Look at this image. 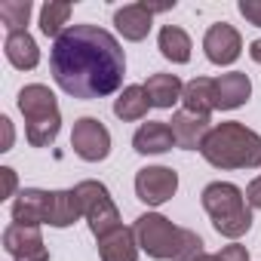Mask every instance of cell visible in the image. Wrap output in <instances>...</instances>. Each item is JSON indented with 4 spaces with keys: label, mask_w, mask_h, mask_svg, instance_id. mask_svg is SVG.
<instances>
[{
    "label": "cell",
    "mask_w": 261,
    "mask_h": 261,
    "mask_svg": "<svg viewBox=\"0 0 261 261\" xmlns=\"http://www.w3.org/2000/svg\"><path fill=\"white\" fill-rule=\"evenodd\" d=\"M56 86L80 101L105 98L123 86L126 53L120 40L98 25H71L49 49Z\"/></svg>",
    "instance_id": "cell-1"
},
{
    "label": "cell",
    "mask_w": 261,
    "mask_h": 261,
    "mask_svg": "<svg viewBox=\"0 0 261 261\" xmlns=\"http://www.w3.org/2000/svg\"><path fill=\"white\" fill-rule=\"evenodd\" d=\"M200 154L215 169H261V136L237 120H224L209 129Z\"/></svg>",
    "instance_id": "cell-2"
},
{
    "label": "cell",
    "mask_w": 261,
    "mask_h": 261,
    "mask_svg": "<svg viewBox=\"0 0 261 261\" xmlns=\"http://www.w3.org/2000/svg\"><path fill=\"white\" fill-rule=\"evenodd\" d=\"M22 117H25V139L31 148H49L62 133V111L56 101V92L43 83H28L19 89L16 98Z\"/></svg>",
    "instance_id": "cell-3"
},
{
    "label": "cell",
    "mask_w": 261,
    "mask_h": 261,
    "mask_svg": "<svg viewBox=\"0 0 261 261\" xmlns=\"http://www.w3.org/2000/svg\"><path fill=\"white\" fill-rule=\"evenodd\" d=\"M200 203L206 209V215L212 218V227L227 237V240H240L249 233L252 227V206L246 203V191H240L230 181H212L203 188Z\"/></svg>",
    "instance_id": "cell-4"
},
{
    "label": "cell",
    "mask_w": 261,
    "mask_h": 261,
    "mask_svg": "<svg viewBox=\"0 0 261 261\" xmlns=\"http://www.w3.org/2000/svg\"><path fill=\"white\" fill-rule=\"evenodd\" d=\"M185 233H188V227H175L160 212H145L136 218L139 249L154 261H175L185 246Z\"/></svg>",
    "instance_id": "cell-5"
},
{
    "label": "cell",
    "mask_w": 261,
    "mask_h": 261,
    "mask_svg": "<svg viewBox=\"0 0 261 261\" xmlns=\"http://www.w3.org/2000/svg\"><path fill=\"white\" fill-rule=\"evenodd\" d=\"M74 191H77V197H80L83 218H86V224H89V230H92L95 240H101L105 233H111V230L120 227V209H117L111 191H108L101 181L86 178V181L74 185Z\"/></svg>",
    "instance_id": "cell-6"
},
{
    "label": "cell",
    "mask_w": 261,
    "mask_h": 261,
    "mask_svg": "<svg viewBox=\"0 0 261 261\" xmlns=\"http://www.w3.org/2000/svg\"><path fill=\"white\" fill-rule=\"evenodd\" d=\"M71 148L80 160L86 163H101L108 160L111 154V133L108 126L95 117H80L74 120V129H71Z\"/></svg>",
    "instance_id": "cell-7"
},
{
    "label": "cell",
    "mask_w": 261,
    "mask_h": 261,
    "mask_svg": "<svg viewBox=\"0 0 261 261\" xmlns=\"http://www.w3.org/2000/svg\"><path fill=\"white\" fill-rule=\"evenodd\" d=\"M178 191V172L169 166H145L136 172V197L145 206H163Z\"/></svg>",
    "instance_id": "cell-8"
},
{
    "label": "cell",
    "mask_w": 261,
    "mask_h": 261,
    "mask_svg": "<svg viewBox=\"0 0 261 261\" xmlns=\"http://www.w3.org/2000/svg\"><path fill=\"white\" fill-rule=\"evenodd\" d=\"M203 53H206V59H209L212 65L227 68V65H233V62L243 56V37H240V31H237L233 25L215 22V25H209L206 34H203Z\"/></svg>",
    "instance_id": "cell-9"
},
{
    "label": "cell",
    "mask_w": 261,
    "mask_h": 261,
    "mask_svg": "<svg viewBox=\"0 0 261 261\" xmlns=\"http://www.w3.org/2000/svg\"><path fill=\"white\" fill-rule=\"evenodd\" d=\"M4 249L13 255V261H49L43 233L40 227H31V224H10L4 230Z\"/></svg>",
    "instance_id": "cell-10"
},
{
    "label": "cell",
    "mask_w": 261,
    "mask_h": 261,
    "mask_svg": "<svg viewBox=\"0 0 261 261\" xmlns=\"http://www.w3.org/2000/svg\"><path fill=\"white\" fill-rule=\"evenodd\" d=\"M49 203H53V191H43V188L19 191V197L10 206L13 224H31V227L49 224Z\"/></svg>",
    "instance_id": "cell-11"
},
{
    "label": "cell",
    "mask_w": 261,
    "mask_h": 261,
    "mask_svg": "<svg viewBox=\"0 0 261 261\" xmlns=\"http://www.w3.org/2000/svg\"><path fill=\"white\" fill-rule=\"evenodd\" d=\"M114 28L123 40L142 43L154 28V13H151L148 4H126L114 13Z\"/></svg>",
    "instance_id": "cell-12"
},
{
    "label": "cell",
    "mask_w": 261,
    "mask_h": 261,
    "mask_svg": "<svg viewBox=\"0 0 261 261\" xmlns=\"http://www.w3.org/2000/svg\"><path fill=\"white\" fill-rule=\"evenodd\" d=\"M169 129H172V136H175V145L185 148V151H200L206 136H209V117H197V114H188L185 108L172 114L169 120Z\"/></svg>",
    "instance_id": "cell-13"
},
{
    "label": "cell",
    "mask_w": 261,
    "mask_h": 261,
    "mask_svg": "<svg viewBox=\"0 0 261 261\" xmlns=\"http://www.w3.org/2000/svg\"><path fill=\"white\" fill-rule=\"evenodd\" d=\"M252 80L243 71H227L215 77V111H237L249 101Z\"/></svg>",
    "instance_id": "cell-14"
},
{
    "label": "cell",
    "mask_w": 261,
    "mask_h": 261,
    "mask_svg": "<svg viewBox=\"0 0 261 261\" xmlns=\"http://www.w3.org/2000/svg\"><path fill=\"white\" fill-rule=\"evenodd\" d=\"M133 148L136 154L148 157V154H166L175 148V136H172V129L169 123L163 120H148L136 129V136H133Z\"/></svg>",
    "instance_id": "cell-15"
},
{
    "label": "cell",
    "mask_w": 261,
    "mask_h": 261,
    "mask_svg": "<svg viewBox=\"0 0 261 261\" xmlns=\"http://www.w3.org/2000/svg\"><path fill=\"white\" fill-rule=\"evenodd\" d=\"M139 240L136 227H117L98 240V258L101 261H139Z\"/></svg>",
    "instance_id": "cell-16"
},
{
    "label": "cell",
    "mask_w": 261,
    "mask_h": 261,
    "mask_svg": "<svg viewBox=\"0 0 261 261\" xmlns=\"http://www.w3.org/2000/svg\"><path fill=\"white\" fill-rule=\"evenodd\" d=\"M4 56L13 68L19 71H34L40 65V49H37V40L28 34V31H16V34H7L4 40Z\"/></svg>",
    "instance_id": "cell-17"
},
{
    "label": "cell",
    "mask_w": 261,
    "mask_h": 261,
    "mask_svg": "<svg viewBox=\"0 0 261 261\" xmlns=\"http://www.w3.org/2000/svg\"><path fill=\"white\" fill-rule=\"evenodd\" d=\"M145 92L151 98V108H160V111H169L175 101H181V92H185V83L178 74H151L145 80Z\"/></svg>",
    "instance_id": "cell-18"
},
{
    "label": "cell",
    "mask_w": 261,
    "mask_h": 261,
    "mask_svg": "<svg viewBox=\"0 0 261 261\" xmlns=\"http://www.w3.org/2000/svg\"><path fill=\"white\" fill-rule=\"evenodd\" d=\"M181 105H185L188 114L212 117V111H215V80L212 77H194L191 83H185Z\"/></svg>",
    "instance_id": "cell-19"
},
{
    "label": "cell",
    "mask_w": 261,
    "mask_h": 261,
    "mask_svg": "<svg viewBox=\"0 0 261 261\" xmlns=\"http://www.w3.org/2000/svg\"><path fill=\"white\" fill-rule=\"evenodd\" d=\"M157 49H160V56H163L166 62H172V65H188L194 43H191V37H188L185 28H178V25H163L160 34H157Z\"/></svg>",
    "instance_id": "cell-20"
},
{
    "label": "cell",
    "mask_w": 261,
    "mask_h": 261,
    "mask_svg": "<svg viewBox=\"0 0 261 261\" xmlns=\"http://www.w3.org/2000/svg\"><path fill=\"white\" fill-rule=\"evenodd\" d=\"M151 111V98L145 92V86L133 83V86H123V92L114 98V114L123 120V123H136V120H145Z\"/></svg>",
    "instance_id": "cell-21"
},
{
    "label": "cell",
    "mask_w": 261,
    "mask_h": 261,
    "mask_svg": "<svg viewBox=\"0 0 261 261\" xmlns=\"http://www.w3.org/2000/svg\"><path fill=\"white\" fill-rule=\"evenodd\" d=\"M83 215V206H80V197L74 188L68 191H53V203H49V227H71L77 218Z\"/></svg>",
    "instance_id": "cell-22"
},
{
    "label": "cell",
    "mask_w": 261,
    "mask_h": 261,
    "mask_svg": "<svg viewBox=\"0 0 261 261\" xmlns=\"http://www.w3.org/2000/svg\"><path fill=\"white\" fill-rule=\"evenodd\" d=\"M68 19H71V4L68 0H46L40 7V31L46 37H53V40H59L71 28Z\"/></svg>",
    "instance_id": "cell-23"
},
{
    "label": "cell",
    "mask_w": 261,
    "mask_h": 261,
    "mask_svg": "<svg viewBox=\"0 0 261 261\" xmlns=\"http://www.w3.org/2000/svg\"><path fill=\"white\" fill-rule=\"evenodd\" d=\"M31 0H4L0 4V22H4L7 34L16 31H28V19H31Z\"/></svg>",
    "instance_id": "cell-24"
},
{
    "label": "cell",
    "mask_w": 261,
    "mask_h": 261,
    "mask_svg": "<svg viewBox=\"0 0 261 261\" xmlns=\"http://www.w3.org/2000/svg\"><path fill=\"white\" fill-rule=\"evenodd\" d=\"M200 252H206V249H203L200 233L188 230V233H185V246H181V252H178V258H175V261H191V258H197Z\"/></svg>",
    "instance_id": "cell-25"
},
{
    "label": "cell",
    "mask_w": 261,
    "mask_h": 261,
    "mask_svg": "<svg viewBox=\"0 0 261 261\" xmlns=\"http://www.w3.org/2000/svg\"><path fill=\"white\" fill-rule=\"evenodd\" d=\"M237 10H240V16H243L249 25L261 28V0H240Z\"/></svg>",
    "instance_id": "cell-26"
},
{
    "label": "cell",
    "mask_w": 261,
    "mask_h": 261,
    "mask_svg": "<svg viewBox=\"0 0 261 261\" xmlns=\"http://www.w3.org/2000/svg\"><path fill=\"white\" fill-rule=\"evenodd\" d=\"M218 255H221V261H249V249H246V246H240V243L224 246Z\"/></svg>",
    "instance_id": "cell-27"
},
{
    "label": "cell",
    "mask_w": 261,
    "mask_h": 261,
    "mask_svg": "<svg viewBox=\"0 0 261 261\" xmlns=\"http://www.w3.org/2000/svg\"><path fill=\"white\" fill-rule=\"evenodd\" d=\"M246 203H249L252 209H261V175L246 185Z\"/></svg>",
    "instance_id": "cell-28"
},
{
    "label": "cell",
    "mask_w": 261,
    "mask_h": 261,
    "mask_svg": "<svg viewBox=\"0 0 261 261\" xmlns=\"http://www.w3.org/2000/svg\"><path fill=\"white\" fill-rule=\"evenodd\" d=\"M0 175H4V197H13V200H16V197H19V194H16V185H19V181H16V169L4 166V169H0Z\"/></svg>",
    "instance_id": "cell-29"
},
{
    "label": "cell",
    "mask_w": 261,
    "mask_h": 261,
    "mask_svg": "<svg viewBox=\"0 0 261 261\" xmlns=\"http://www.w3.org/2000/svg\"><path fill=\"white\" fill-rule=\"evenodd\" d=\"M0 126H4V148H0V151H13V142H16L13 120H10V117H0Z\"/></svg>",
    "instance_id": "cell-30"
},
{
    "label": "cell",
    "mask_w": 261,
    "mask_h": 261,
    "mask_svg": "<svg viewBox=\"0 0 261 261\" xmlns=\"http://www.w3.org/2000/svg\"><path fill=\"white\" fill-rule=\"evenodd\" d=\"M249 56H252V62H255V65H261V37L249 43Z\"/></svg>",
    "instance_id": "cell-31"
},
{
    "label": "cell",
    "mask_w": 261,
    "mask_h": 261,
    "mask_svg": "<svg viewBox=\"0 0 261 261\" xmlns=\"http://www.w3.org/2000/svg\"><path fill=\"white\" fill-rule=\"evenodd\" d=\"M191 261H221V255H218V252H215V255H212V252H200V255L191 258Z\"/></svg>",
    "instance_id": "cell-32"
}]
</instances>
